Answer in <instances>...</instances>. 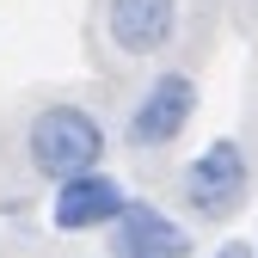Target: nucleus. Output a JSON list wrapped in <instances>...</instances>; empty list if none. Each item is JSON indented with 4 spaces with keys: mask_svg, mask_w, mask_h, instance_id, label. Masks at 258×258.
I'll return each mask as SVG.
<instances>
[{
    "mask_svg": "<svg viewBox=\"0 0 258 258\" xmlns=\"http://www.w3.org/2000/svg\"><path fill=\"white\" fill-rule=\"evenodd\" d=\"M25 154H31V166H37L43 178L68 184L80 172H99V160H105V123L92 117L86 105H49V111H37V123H31Z\"/></svg>",
    "mask_w": 258,
    "mask_h": 258,
    "instance_id": "obj_1",
    "label": "nucleus"
},
{
    "mask_svg": "<svg viewBox=\"0 0 258 258\" xmlns=\"http://www.w3.org/2000/svg\"><path fill=\"white\" fill-rule=\"evenodd\" d=\"M246 184H252V172H246V148H240L234 136H215V142L184 166V178H178L184 209L203 215V221H228V215L246 203Z\"/></svg>",
    "mask_w": 258,
    "mask_h": 258,
    "instance_id": "obj_2",
    "label": "nucleus"
},
{
    "mask_svg": "<svg viewBox=\"0 0 258 258\" xmlns=\"http://www.w3.org/2000/svg\"><path fill=\"white\" fill-rule=\"evenodd\" d=\"M190 111H197V80H190L184 68H166V74H154V86L136 99V111H129V123H123V142L142 148V154L172 148L184 136Z\"/></svg>",
    "mask_w": 258,
    "mask_h": 258,
    "instance_id": "obj_3",
    "label": "nucleus"
},
{
    "mask_svg": "<svg viewBox=\"0 0 258 258\" xmlns=\"http://www.w3.org/2000/svg\"><path fill=\"white\" fill-rule=\"evenodd\" d=\"M111 258H190V234L166 209L129 197L123 215L111 221Z\"/></svg>",
    "mask_w": 258,
    "mask_h": 258,
    "instance_id": "obj_4",
    "label": "nucleus"
},
{
    "mask_svg": "<svg viewBox=\"0 0 258 258\" xmlns=\"http://www.w3.org/2000/svg\"><path fill=\"white\" fill-rule=\"evenodd\" d=\"M123 184L111 178V172H80V178H68V184H55V209H49V221L61 234H86V228H111V221L123 215Z\"/></svg>",
    "mask_w": 258,
    "mask_h": 258,
    "instance_id": "obj_5",
    "label": "nucleus"
},
{
    "mask_svg": "<svg viewBox=\"0 0 258 258\" xmlns=\"http://www.w3.org/2000/svg\"><path fill=\"white\" fill-rule=\"evenodd\" d=\"M105 25H111V43L123 55H154L178 31V0H111Z\"/></svg>",
    "mask_w": 258,
    "mask_h": 258,
    "instance_id": "obj_6",
    "label": "nucleus"
},
{
    "mask_svg": "<svg viewBox=\"0 0 258 258\" xmlns=\"http://www.w3.org/2000/svg\"><path fill=\"white\" fill-rule=\"evenodd\" d=\"M215 258H258V246H246V240H221Z\"/></svg>",
    "mask_w": 258,
    "mask_h": 258,
    "instance_id": "obj_7",
    "label": "nucleus"
}]
</instances>
